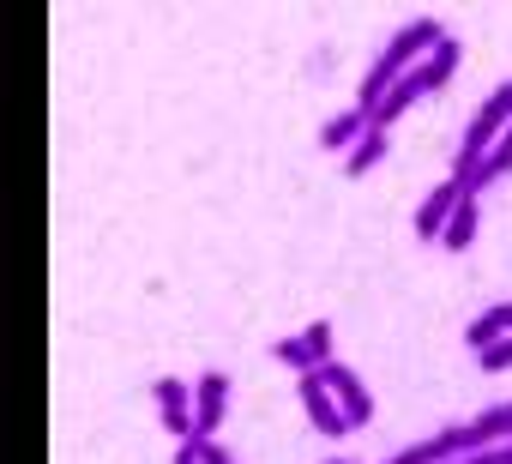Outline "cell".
<instances>
[{
    "label": "cell",
    "instance_id": "cell-8",
    "mask_svg": "<svg viewBox=\"0 0 512 464\" xmlns=\"http://www.w3.org/2000/svg\"><path fill=\"white\" fill-rule=\"evenodd\" d=\"M320 374H326L332 398L344 404V416H350V434H356V428H368V422H374V398H368L362 374H356V368H344V362H332V368H320Z\"/></svg>",
    "mask_w": 512,
    "mask_h": 464
},
{
    "label": "cell",
    "instance_id": "cell-7",
    "mask_svg": "<svg viewBox=\"0 0 512 464\" xmlns=\"http://www.w3.org/2000/svg\"><path fill=\"white\" fill-rule=\"evenodd\" d=\"M464 193H470V187H464L458 175H446V181H440V187H434V193L416 205V217H410L416 242H440V236H446V223H452V211L464 205Z\"/></svg>",
    "mask_w": 512,
    "mask_h": 464
},
{
    "label": "cell",
    "instance_id": "cell-1",
    "mask_svg": "<svg viewBox=\"0 0 512 464\" xmlns=\"http://www.w3.org/2000/svg\"><path fill=\"white\" fill-rule=\"evenodd\" d=\"M440 43H446V25H440V19H410V25H398V37L374 55V67H368V79H362L356 103H362V109H374V103H380L404 73H416Z\"/></svg>",
    "mask_w": 512,
    "mask_h": 464
},
{
    "label": "cell",
    "instance_id": "cell-9",
    "mask_svg": "<svg viewBox=\"0 0 512 464\" xmlns=\"http://www.w3.org/2000/svg\"><path fill=\"white\" fill-rule=\"evenodd\" d=\"M151 398H157V422L187 446L193 440V380H157Z\"/></svg>",
    "mask_w": 512,
    "mask_h": 464
},
{
    "label": "cell",
    "instance_id": "cell-11",
    "mask_svg": "<svg viewBox=\"0 0 512 464\" xmlns=\"http://www.w3.org/2000/svg\"><path fill=\"white\" fill-rule=\"evenodd\" d=\"M482 193H464V205L452 211V223H446V236H440V248L446 254H464L470 242H476V229H482V205H476Z\"/></svg>",
    "mask_w": 512,
    "mask_h": 464
},
{
    "label": "cell",
    "instance_id": "cell-6",
    "mask_svg": "<svg viewBox=\"0 0 512 464\" xmlns=\"http://www.w3.org/2000/svg\"><path fill=\"white\" fill-rule=\"evenodd\" d=\"M223 410H229V374L223 368H205L193 380V440H217Z\"/></svg>",
    "mask_w": 512,
    "mask_h": 464
},
{
    "label": "cell",
    "instance_id": "cell-12",
    "mask_svg": "<svg viewBox=\"0 0 512 464\" xmlns=\"http://www.w3.org/2000/svg\"><path fill=\"white\" fill-rule=\"evenodd\" d=\"M464 338H470V350H476V356H482L488 344L512 338V302H500V308H482V314L470 320V332H464Z\"/></svg>",
    "mask_w": 512,
    "mask_h": 464
},
{
    "label": "cell",
    "instance_id": "cell-10",
    "mask_svg": "<svg viewBox=\"0 0 512 464\" xmlns=\"http://www.w3.org/2000/svg\"><path fill=\"white\" fill-rule=\"evenodd\" d=\"M368 133H374V115H368V109H362V103H350V109H344V115H332V121H326V127H320V145H326V151H338V157H344V151H350V145H362V139H368Z\"/></svg>",
    "mask_w": 512,
    "mask_h": 464
},
{
    "label": "cell",
    "instance_id": "cell-2",
    "mask_svg": "<svg viewBox=\"0 0 512 464\" xmlns=\"http://www.w3.org/2000/svg\"><path fill=\"white\" fill-rule=\"evenodd\" d=\"M458 61H464V49H458V37H446V43H440V49H434L416 73H404V79H398V85H392L374 109H368V115H374V127H380V133H392V121H398V115H410L422 97H434L440 85H452Z\"/></svg>",
    "mask_w": 512,
    "mask_h": 464
},
{
    "label": "cell",
    "instance_id": "cell-15",
    "mask_svg": "<svg viewBox=\"0 0 512 464\" xmlns=\"http://www.w3.org/2000/svg\"><path fill=\"white\" fill-rule=\"evenodd\" d=\"M476 422V434H482V446H500V440H512V404H488L482 416H470Z\"/></svg>",
    "mask_w": 512,
    "mask_h": 464
},
{
    "label": "cell",
    "instance_id": "cell-17",
    "mask_svg": "<svg viewBox=\"0 0 512 464\" xmlns=\"http://www.w3.org/2000/svg\"><path fill=\"white\" fill-rule=\"evenodd\" d=\"M199 464H235V458H229L217 440H199Z\"/></svg>",
    "mask_w": 512,
    "mask_h": 464
},
{
    "label": "cell",
    "instance_id": "cell-16",
    "mask_svg": "<svg viewBox=\"0 0 512 464\" xmlns=\"http://www.w3.org/2000/svg\"><path fill=\"white\" fill-rule=\"evenodd\" d=\"M476 368H482V374H506V368H512V338H500V344H488V350L476 356Z\"/></svg>",
    "mask_w": 512,
    "mask_h": 464
},
{
    "label": "cell",
    "instance_id": "cell-5",
    "mask_svg": "<svg viewBox=\"0 0 512 464\" xmlns=\"http://www.w3.org/2000/svg\"><path fill=\"white\" fill-rule=\"evenodd\" d=\"M296 398H302V416L314 422V434H326V440H344V434H350V416H344V404L332 398L326 374H302Z\"/></svg>",
    "mask_w": 512,
    "mask_h": 464
},
{
    "label": "cell",
    "instance_id": "cell-19",
    "mask_svg": "<svg viewBox=\"0 0 512 464\" xmlns=\"http://www.w3.org/2000/svg\"><path fill=\"white\" fill-rule=\"evenodd\" d=\"M326 464H356V458H326Z\"/></svg>",
    "mask_w": 512,
    "mask_h": 464
},
{
    "label": "cell",
    "instance_id": "cell-4",
    "mask_svg": "<svg viewBox=\"0 0 512 464\" xmlns=\"http://www.w3.org/2000/svg\"><path fill=\"white\" fill-rule=\"evenodd\" d=\"M332 320H314V326H302V332H290V338H278L272 344V356L284 362V368H296V374H320V368H332Z\"/></svg>",
    "mask_w": 512,
    "mask_h": 464
},
{
    "label": "cell",
    "instance_id": "cell-18",
    "mask_svg": "<svg viewBox=\"0 0 512 464\" xmlns=\"http://www.w3.org/2000/svg\"><path fill=\"white\" fill-rule=\"evenodd\" d=\"M175 464H199V440H187V446L175 452Z\"/></svg>",
    "mask_w": 512,
    "mask_h": 464
},
{
    "label": "cell",
    "instance_id": "cell-13",
    "mask_svg": "<svg viewBox=\"0 0 512 464\" xmlns=\"http://www.w3.org/2000/svg\"><path fill=\"white\" fill-rule=\"evenodd\" d=\"M386 145H392V133H380V127H374L362 145H350V151H344V163H338V169H344V175H368L374 163H386Z\"/></svg>",
    "mask_w": 512,
    "mask_h": 464
},
{
    "label": "cell",
    "instance_id": "cell-3",
    "mask_svg": "<svg viewBox=\"0 0 512 464\" xmlns=\"http://www.w3.org/2000/svg\"><path fill=\"white\" fill-rule=\"evenodd\" d=\"M506 127H512V79H500V85L482 97V109L470 115V127H464V139H458V151H452V169H446V175H458V181L470 187L476 163L506 139Z\"/></svg>",
    "mask_w": 512,
    "mask_h": 464
},
{
    "label": "cell",
    "instance_id": "cell-14",
    "mask_svg": "<svg viewBox=\"0 0 512 464\" xmlns=\"http://www.w3.org/2000/svg\"><path fill=\"white\" fill-rule=\"evenodd\" d=\"M500 175H512V127H506V139L476 163V175H470V193H482V187H494Z\"/></svg>",
    "mask_w": 512,
    "mask_h": 464
}]
</instances>
